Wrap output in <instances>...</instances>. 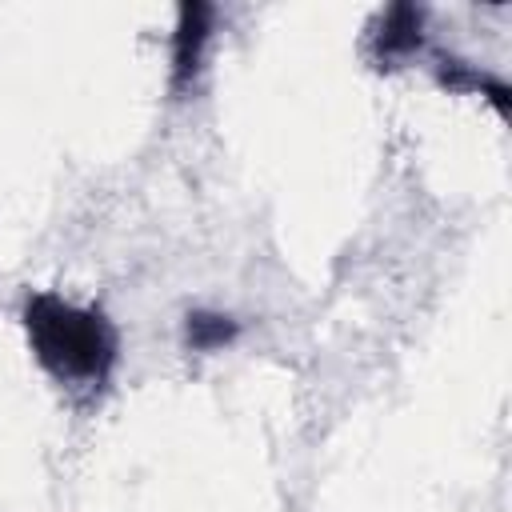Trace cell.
<instances>
[{"label": "cell", "instance_id": "1", "mask_svg": "<svg viewBox=\"0 0 512 512\" xmlns=\"http://www.w3.org/2000/svg\"><path fill=\"white\" fill-rule=\"evenodd\" d=\"M24 328L36 360L64 384H104L116 364V328L60 296H32L24 304Z\"/></svg>", "mask_w": 512, "mask_h": 512}, {"label": "cell", "instance_id": "2", "mask_svg": "<svg viewBox=\"0 0 512 512\" xmlns=\"http://www.w3.org/2000/svg\"><path fill=\"white\" fill-rule=\"evenodd\" d=\"M208 20L212 12L204 4H184L180 8V24H176V84H188L196 64H200V48L208 40Z\"/></svg>", "mask_w": 512, "mask_h": 512}, {"label": "cell", "instance_id": "3", "mask_svg": "<svg viewBox=\"0 0 512 512\" xmlns=\"http://www.w3.org/2000/svg\"><path fill=\"white\" fill-rule=\"evenodd\" d=\"M412 48H420V8L396 4V8H388L384 24L376 32V52H380V60H396V56H408Z\"/></svg>", "mask_w": 512, "mask_h": 512}, {"label": "cell", "instance_id": "4", "mask_svg": "<svg viewBox=\"0 0 512 512\" xmlns=\"http://www.w3.org/2000/svg\"><path fill=\"white\" fill-rule=\"evenodd\" d=\"M184 336L196 352H212V348H224L228 340H236V324L220 312H192L184 324Z\"/></svg>", "mask_w": 512, "mask_h": 512}]
</instances>
